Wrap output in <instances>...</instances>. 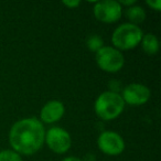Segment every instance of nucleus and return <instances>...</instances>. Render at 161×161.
<instances>
[{
    "instance_id": "1",
    "label": "nucleus",
    "mask_w": 161,
    "mask_h": 161,
    "mask_svg": "<svg viewBox=\"0 0 161 161\" xmlns=\"http://www.w3.org/2000/svg\"><path fill=\"white\" fill-rule=\"evenodd\" d=\"M45 140V130L36 118H25L14 124L9 132V141L17 153L33 154L41 149Z\"/></svg>"
},
{
    "instance_id": "2",
    "label": "nucleus",
    "mask_w": 161,
    "mask_h": 161,
    "mask_svg": "<svg viewBox=\"0 0 161 161\" xmlns=\"http://www.w3.org/2000/svg\"><path fill=\"white\" fill-rule=\"evenodd\" d=\"M125 102L116 92H104L95 102V112L104 120H112L123 113Z\"/></svg>"
},
{
    "instance_id": "3",
    "label": "nucleus",
    "mask_w": 161,
    "mask_h": 161,
    "mask_svg": "<svg viewBox=\"0 0 161 161\" xmlns=\"http://www.w3.org/2000/svg\"><path fill=\"white\" fill-rule=\"evenodd\" d=\"M142 36L143 33L139 27L132 23H124L114 31L112 41L117 50H130L141 42Z\"/></svg>"
},
{
    "instance_id": "4",
    "label": "nucleus",
    "mask_w": 161,
    "mask_h": 161,
    "mask_svg": "<svg viewBox=\"0 0 161 161\" xmlns=\"http://www.w3.org/2000/svg\"><path fill=\"white\" fill-rule=\"evenodd\" d=\"M97 65L103 71L116 73L125 64V58L119 50L112 47H103L96 52Z\"/></svg>"
},
{
    "instance_id": "5",
    "label": "nucleus",
    "mask_w": 161,
    "mask_h": 161,
    "mask_svg": "<svg viewBox=\"0 0 161 161\" xmlns=\"http://www.w3.org/2000/svg\"><path fill=\"white\" fill-rule=\"evenodd\" d=\"M44 141H47V145L49 146L50 149L56 153H64L72 146L69 134L60 127H53L47 130Z\"/></svg>"
},
{
    "instance_id": "6",
    "label": "nucleus",
    "mask_w": 161,
    "mask_h": 161,
    "mask_svg": "<svg viewBox=\"0 0 161 161\" xmlns=\"http://www.w3.org/2000/svg\"><path fill=\"white\" fill-rule=\"evenodd\" d=\"M121 6L115 0H104L94 6V14L96 19L106 23L116 22L121 17Z\"/></svg>"
},
{
    "instance_id": "7",
    "label": "nucleus",
    "mask_w": 161,
    "mask_h": 161,
    "mask_svg": "<svg viewBox=\"0 0 161 161\" xmlns=\"http://www.w3.org/2000/svg\"><path fill=\"white\" fill-rule=\"evenodd\" d=\"M98 147L104 153L110 154V156H117L120 154L125 149V142L120 135L115 131H104L99 135Z\"/></svg>"
},
{
    "instance_id": "8",
    "label": "nucleus",
    "mask_w": 161,
    "mask_h": 161,
    "mask_svg": "<svg viewBox=\"0 0 161 161\" xmlns=\"http://www.w3.org/2000/svg\"><path fill=\"white\" fill-rule=\"evenodd\" d=\"M150 90L142 84H129L123 91L121 98L129 105L139 106L147 103L150 98Z\"/></svg>"
},
{
    "instance_id": "9",
    "label": "nucleus",
    "mask_w": 161,
    "mask_h": 161,
    "mask_svg": "<svg viewBox=\"0 0 161 161\" xmlns=\"http://www.w3.org/2000/svg\"><path fill=\"white\" fill-rule=\"evenodd\" d=\"M65 113V108L62 102L50 101L42 107L40 113V117L43 123L52 124L60 120Z\"/></svg>"
},
{
    "instance_id": "10",
    "label": "nucleus",
    "mask_w": 161,
    "mask_h": 161,
    "mask_svg": "<svg viewBox=\"0 0 161 161\" xmlns=\"http://www.w3.org/2000/svg\"><path fill=\"white\" fill-rule=\"evenodd\" d=\"M141 47L142 50L148 54V55H154L159 51V41L157 36L152 33H147L142 36L141 40Z\"/></svg>"
},
{
    "instance_id": "11",
    "label": "nucleus",
    "mask_w": 161,
    "mask_h": 161,
    "mask_svg": "<svg viewBox=\"0 0 161 161\" xmlns=\"http://www.w3.org/2000/svg\"><path fill=\"white\" fill-rule=\"evenodd\" d=\"M126 14H127L130 23H132L135 25H137V23L143 22V20L146 18L145 10L140 6H131V7H129Z\"/></svg>"
},
{
    "instance_id": "12",
    "label": "nucleus",
    "mask_w": 161,
    "mask_h": 161,
    "mask_svg": "<svg viewBox=\"0 0 161 161\" xmlns=\"http://www.w3.org/2000/svg\"><path fill=\"white\" fill-rule=\"evenodd\" d=\"M86 44H87V47L91 50V51L97 52L99 49H102V47H103L104 41L99 36L94 34V36H90V38L87 39V42H86Z\"/></svg>"
},
{
    "instance_id": "13",
    "label": "nucleus",
    "mask_w": 161,
    "mask_h": 161,
    "mask_svg": "<svg viewBox=\"0 0 161 161\" xmlns=\"http://www.w3.org/2000/svg\"><path fill=\"white\" fill-rule=\"evenodd\" d=\"M0 161H22L20 154L12 150L0 151Z\"/></svg>"
},
{
    "instance_id": "14",
    "label": "nucleus",
    "mask_w": 161,
    "mask_h": 161,
    "mask_svg": "<svg viewBox=\"0 0 161 161\" xmlns=\"http://www.w3.org/2000/svg\"><path fill=\"white\" fill-rule=\"evenodd\" d=\"M147 5L149 6V7H151L152 9L157 10V11H160V10H161V1H160V0H154V1L148 0Z\"/></svg>"
},
{
    "instance_id": "15",
    "label": "nucleus",
    "mask_w": 161,
    "mask_h": 161,
    "mask_svg": "<svg viewBox=\"0 0 161 161\" xmlns=\"http://www.w3.org/2000/svg\"><path fill=\"white\" fill-rule=\"evenodd\" d=\"M63 5L64 6H66V7H69V8H76V7H78L80 6V1L78 0H73V1H63Z\"/></svg>"
},
{
    "instance_id": "16",
    "label": "nucleus",
    "mask_w": 161,
    "mask_h": 161,
    "mask_svg": "<svg viewBox=\"0 0 161 161\" xmlns=\"http://www.w3.org/2000/svg\"><path fill=\"white\" fill-rule=\"evenodd\" d=\"M135 3H136V0H129V1H126V0H123V1H120L119 3V5H125V6H132L135 5Z\"/></svg>"
},
{
    "instance_id": "17",
    "label": "nucleus",
    "mask_w": 161,
    "mask_h": 161,
    "mask_svg": "<svg viewBox=\"0 0 161 161\" xmlns=\"http://www.w3.org/2000/svg\"><path fill=\"white\" fill-rule=\"evenodd\" d=\"M63 161H82V160L76 158V157H67V158H65Z\"/></svg>"
}]
</instances>
